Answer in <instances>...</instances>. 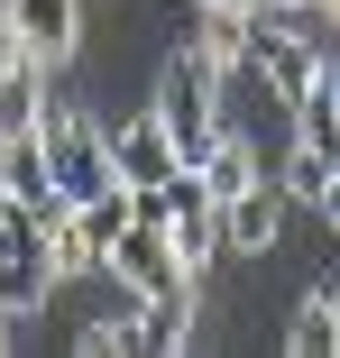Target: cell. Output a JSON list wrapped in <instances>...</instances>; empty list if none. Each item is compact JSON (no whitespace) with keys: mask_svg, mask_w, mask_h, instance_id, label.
<instances>
[{"mask_svg":"<svg viewBox=\"0 0 340 358\" xmlns=\"http://www.w3.org/2000/svg\"><path fill=\"white\" fill-rule=\"evenodd\" d=\"M74 349H83V358H139V322H83Z\"/></svg>","mask_w":340,"mask_h":358,"instance_id":"9a60e30c","label":"cell"},{"mask_svg":"<svg viewBox=\"0 0 340 358\" xmlns=\"http://www.w3.org/2000/svg\"><path fill=\"white\" fill-rule=\"evenodd\" d=\"M148 110H157V129L175 138V157L193 166L202 157V138L221 129V74L202 64L193 46H175L166 64H157V92H148Z\"/></svg>","mask_w":340,"mask_h":358,"instance_id":"7a4b0ae2","label":"cell"},{"mask_svg":"<svg viewBox=\"0 0 340 358\" xmlns=\"http://www.w3.org/2000/svg\"><path fill=\"white\" fill-rule=\"evenodd\" d=\"M184 157H175V138L157 129V110H139V120H120L111 129V184L120 193H148V184H166Z\"/></svg>","mask_w":340,"mask_h":358,"instance_id":"5b68a950","label":"cell"},{"mask_svg":"<svg viewBox=\"0 0 340 358\" xmlns=\"http://www.w3.org/2000/svg\"><path fill=\"white\" fill-rule=\"evenodd\" d=\"M184 46H193V55H202V64H212V74L230 83L239 64H248V10H221V0H193V10H184Z\"/></svg>","mask_w":340,"mask_h":358,"instance_id":"30bf717a","label":"cell"},{"mask_svg":"<svg viewBox=\"0 0 340 358\" xmlns=\"http://www.w3.org/2000/svg\"><path fill=\"white\" fill-rule=\"evenodd\" d=\"M0 10H10V28L28 37V55L46 64V74L83 55V0H0Z\"/></svg>","mask_w":340,"mask_h":358,"instance_id":"ba28073f","label":"cell"},{"mask_svg":"<svg viewBox=\"0 0 340 358\" xmlns=\"http://www.w3.org/2000/svg\"><path fill=\"white\" fill-rule=\"evenodd\" d=\"M0 74H46V64L28 55V37L10 28V10H0Z\"/></svg>","mask_w":340,"mask_h":358,"instance_id":"2e32d148","label":"cell"},{"mask_svg":"<svg viewBox=\"0 0 340 358\" xmlns=\"http://www.w3.org/2000/svg\"><path fill=\"white\" fill-rule=\"evenodd\" d=\"M221 10H248V0H221Z\"/></svg>","mask_w":340,"mask_h":358,"instance_id":"e0dca14e","label":"cell"},{"mask_svg":"<svg viewBox=\"0 0 340 358\" xmlns=\"http://www.w3.org/2000/svg\"><path fill=\"white\" fill-rule=\"evenodd\" d=\"M322 64H331V37H304V28H248V64H239V74H257V92L285 110V101L322 74Z\"/></svg>","mask_w":340,"mask_h":358,"instance_id":"277c9868","label":"cell"},{"mask_svg":"<svg viewBox=\"0 0 340 358\" xmlns=\"http://www.w3.org/2000/svg\"><path fill=\"white\" fill-rule=\"evenodd\" d=\"M193 175L212 184V202H230L239 184H257V175H267V148H257V138H248V129H239V120L221 110V129L202 138V157H193Z\"/></svg>","mask_w":340,"mask_h":358,"instance_id":"9c48e42d","label":"cell"},{"mask_svg":"<svg viewBox=\"0 0 340 358\" xmlns=\"http://www.w3.org/2000/svg\"><path fill=\"white\" fill-rule=\"evenodd\" d=\"M285 120H295L304 148H340V64H322V74L285 101Z\"/></svg>","mask_w":340,"mask_h":358,"instance_id":"7c38bea8","label":"cell"},{"mask_svg":"<svg viewBox=\"0 0 340 358\" xmlns=\"http://www.w3.org/2000/svg\"><path fill=\"white\" fill-rule=\"evenodd\" d=\"M193 313H202V285H184V294H148L139 313V358L157 349V358H175V349H193Z\"/></svg>","mask_w":340,"mask_h":358,"instance_id":"8fae6325","label":"cell"},{"mask_svg":"<svg viewBox=\"0 0 340 358\" xmlns=\"http://www.w3.org/2000/svg\"><path fill=\"white\" fill-rule=\"evenodd\" d=\"M267 175H276V193H285V202H304V211H322V221H340V157H331V148H304V138H285V148L267 157Z\"/></svg>","mask_w":340,"mask_h":358,"instance_id":"52a82bcc","label":"cell"},{"mask_svg":"<svg viewBox=\"0 0 340 358\" xmlns=\"http://www.w3.org/2000/svg\"><path fill=\"white\" fill-rule=\"evenodd\" d=\"M37 157H46V193L55 202H92L111 184V129L46 83V101H37Z\"/></svg>","mask_w":340,"mask_h":358,"instance_id":"6da1fadb","label":"cell"},{"mask_svg":"<svg viewBox=\"0 0 340 358\" xmlns=\"http://www.w3.org/2000/svg\"><path fill=\"white\" fill-rule=\"evenodd\" d=\"M276 239H285V193H276V175H257V184H239L221 202V248L230 257H267Z\"/></svg>","mask_w":340,"mask_h":358,"instance_id":"8992f818","label":"cell"},{"mask_svg":"<svg viewBox=\"0 0 340 358\" xmlns=\"http://www.w3.org/2000/svg\"><path fill=\"white\" fill-rule=\"evenodd\" d=\"M285 349L295 358H331L340 349V285H313V294L285 313Z\"/></svg>","mask_w":340,"mask_h":358,"instance_id":"4fadbf2b","label":"cell"},{"mask_svg":"<svg viewBox=\"0 0 340 358\" xmlns=\"http://www.w3.org/2000/svg\"><path fill=\"white\" fill-rule=\"evenodd\" d=\"M37 101H46V74H0V138L37 129Z\"/></svg>","mask_w":340,"mask_h":358,"instance_id":"5bb4252c","label":"cell"},{"mask_svg":"<svg viewBox=\"0 0 340 358\" xmlns=\"http://www.w3.org/2000/svg\"><path fill=\"white\" fill-rule=\"evenodd\" d=\"M101 275H120L129 285V303H148V294H184V266H175V239L157 230V221H139L129 211V230H111V248H101Z\"/></svg>","mask_w":340,"mask_h":358,"instance_id":"3957f363","label":"cell"}]
</instances>
